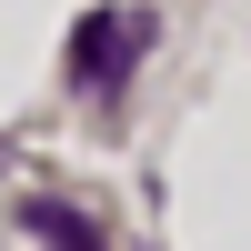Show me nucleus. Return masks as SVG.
<instances>
[{
  "instance_id": "nucleus-1",
  "label": "nucleus",
  "mask_w": 251,
  "mask_h": 251,
  "mask_svg": "<svg viewBox=\"0 0 251 251\" xmlns=\"http://www.w3.org/2000/svg\"><path fill=\"white\" fill-rule=\"evenodd\" d=\"M141 50H151V20H141V10H91L80 40H71V80H80V91H111V80L141 71Z\"/></svg>"
},
{
  "instance_id": "nucleus-2",
  "label": "nucleus",
  "mask_w": 251,
  "mask_h": 251,
  "mask_svg": "<svg viewBox=\"0 0 251 251\" xmlns=\"http://www.w3.org/2000/svg\"><path fill=\"white\" fill-rule=\"evenodd\" d=\"M30 231H40V241H60V251H100V231H91L80 211H60V201H30Z\"/></svg>"
}]
</instances>
